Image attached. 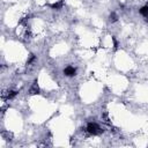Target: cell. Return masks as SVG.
<instances>
[{"label": "cell", "mask_w": 148, "mask_h": 148, "mask_svg": "<svg viewBox=\"0 0 148 148\" xmlns=\"http://www.w3.org/2000/svg\"><path fill=\"white\" fill-rule=\"evenodd\" d=\"M86 131H87L88 133L92 134V135L99 134V133L102 132V130H101L99 125H98V124H96V123H94V121H90V123H88V124H87V126H86Z\"/></svg>", "instance_id": "1"}, {"label": "cell", "mask_w": 148, "mask_h": 148, "mask_svg": "<svg viewBox=\"0 0 148 148\" xmlns=\"http://www.w3.org/2000/svg\"><path fill=\"white\" fill-rule=\"evenodd\" d=\"M64 74L68 77H72V76H75L76 75V68L72 65H68L64 68Z\"/></svg>", "instance_id": "2"}, {"label": "cell", "mask_w": 148, "mask_h": 148, "mask_svg": "<svg viewBox=\"0 0 148 148\" xmlns=\"http://www.w3.org/2000/svg\"><path fill=\"white\" fill-rule=\"evenodd\" d=\"M38 91H39V87H38V84H37V81H35V82L32 83V86L30 87L29 92H30L31 95H35V94H38Z\"/></svg>", "instance_id": "3"}, {"label": "cell", "mask_w": 148, "mask_h": 148, "mask_svg": "<svg viewBox=\"0 0 148 148\" xmlns=\"http://www.w3.org/2000/svg\"><path fill=\"white\" fill-rule=\"evenodd\" d=\"M139 13L143 16V17H148V5L147 6H143L139 9Z\"/></svg>", "instance_id": "4"}, {"label": "cell", "mask_w": 148, "mask_h": 148, "mask_svg": "<svg viewBox=\"0 0 148 148\" xmlns=\"http://www.w3.org/2000/svg\"><path fill=\"white\" fill-rule=\"evenodd\" d=\"M117 20H118V16H117V14H116L114 12H112V13L109 15V21H110L111 23H113V22H117Z\"/></svg>", "instance_id": "5"}, {"label": "cell", "mask_w": 148, "mask_h": 148, "mask_svg": "<svg viewBox=\"0 0 148 148\" xmlns=\"http://www.w3.org/2000/svg\"><path fill=\"white\" fill-rule=\"evenodd\" d=\"M16 95H17V91H15V90H10V91L7 92L6 98H7V99H12V98H14Z\"/></svg>", "instance_id": "6"}, {"label": "cell", "mask_w": 148, "mask_h": 148, "mask_svg": "<svg viewBox=\"0 0 148 148\" xmlns=\"http://www.w3.org/2000/svg\"><path fill=\"white\" fill-rule=\"evenodd\" d=\"M62 7V0H60L59 2H56V3H52L51 5V8H54V9H60Z\"/></svg>", "instance_id": "7"}, {"label": "cell", "mask_w": 148, "mask_h": 148, "mask_svg": "<svg viewBox=\"0 0 148 148\" xmlns=\"http://www.w3.org/2000/svg\"><path fill=\"white\" fill-rule=\"evenodd\" d=\"M35 60H36V57H35L34 54H30V56H29V59H28V62H27V64H28V65H30V64H32Z\"/></svg>", "instance_id": "8"}, {"label": "cell", "mask_w": 148, "mask_h": 148, "mask_svg": "<svg viewBox=\"0 0 148 148\" xmlns=\"http://www.w3.org/2000/svg\"><path fill=\"white\" fill-rule=\"evenodd\" d=\"M112 40H113V46H114V47H117V46H118V43H117L116 38H114V37H112Z\"/></svg>", "instance_id": "9"}]
</instances>
